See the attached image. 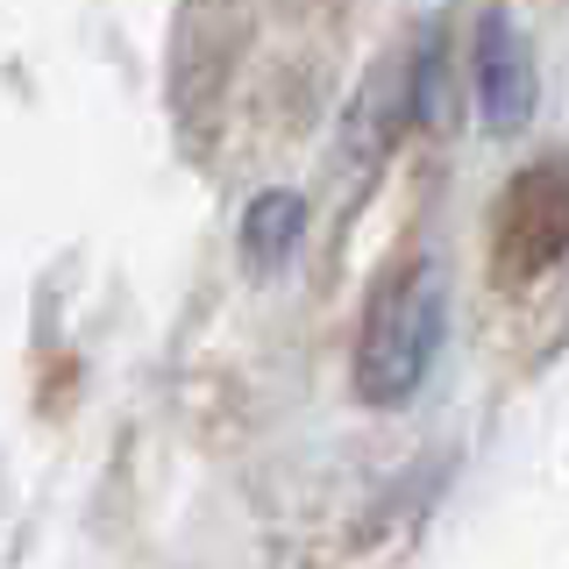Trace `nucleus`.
<instances>
[{"label": "nucleus", "instance_id": "1", "mask_svg": "<svg viewBox=\"0 0 569 569\" xmlns=\"http://www.w3.org/2000/svg\"><path fill=\"white\" fill-rule=\"evenodd\" d=\"M441 356V278L435 263H406L370 292L363 335H356V391L370 406L413 399V385Z\"/></svg>", "mask_w": 569, "mask_h": 569}, {"label": "nucleus", "instance_id": "2", "mask_svg": "<svg viewBox=\"0 0 569 569\" xmlns=\"http://www.w3.org/2000/svg\"><path fill=\"white\" fill-rule=\"evenodd\" d=\"M569 249V157H533V164L498 192L491 213V271L498 284L541 278Z\"/></svg>", "mask_w": 569, "mask_h": 569}, {"label": "nucleus", "instance_id": "3", "mask_svg": "<svg viewBox=\"0 0 569 569\" xmlns=\"http://www.w3.org/2000/svg\"><path fill=\"white\" fill-rule=\"evenodd\" d=\"M470 64H477V107H485V129H498V136L520 129V121L533 114V50H527V36L512 29L506 8L477 14Z\"/></svg>", "mask_w": 569, "mask_h": 569}, {"label": "nucleus", "instance_id": "4", "mask_svg": "<svg viewBox=\"0 0 569 569\" xmlns=\"http://www.w3.org/2000/svg\"><path fill=\"white\" fill-rule=\"evenodd\" d=\"M299 228H307V207H299V192H263V200L249 207V221H242L249 263H278L284 249L299 242Z\"/></svg>", "mask_w": 569, "mask_h": 569}]
</instances>
